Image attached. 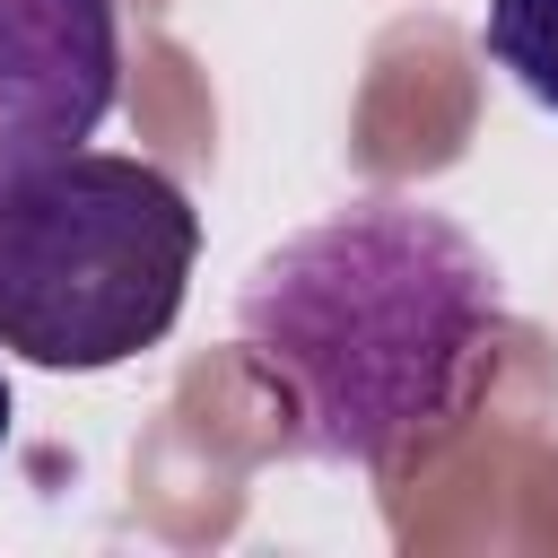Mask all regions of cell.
Here are the masks:
<instances>
[{
  "mask_svg": "<svg viewBox=\"0 0 558 558\" xmlns=\"http://www.w3.org/2000/svg\"><path fill=\"white\" fill-rule=\"evenodd\" d=\"M201 262L192 192L113 148H61L0 183V349L44 375H105L157 349Z\"/></svg>",
  "mask_w": 558,
  "mask_h": 558,
  "instance_id": "obj_2",
  "label": "cell"
},
{
  "mask_svg": "<svg viewBox=\"0 0 558 558\" xmlns=\"http://www.w3.org/2000/svg\"><path fill=\"white\" fill-rule=\"evenodd\" d=\"M497 331V262L418 201H357L253 262L235 340L314 462L427 453Z\"/></svg>",
  "mask_w": 558,
  "mask_h": 558,
  "instance_id": "obj_1",
  "label": "cell"
},
{
  "mask_svg": "<svg viewBox=\"0 0 558 558\" xmlns=\"http://www.w3.org/2000/svg\"><path fill=\"white\" fill-rule=\"evenodd\" d=\"M122 96L113 0H0V183L87 148Z\"/></svg>",
  "mask_w": 558,
  "mask_h": 558,
  "instance_id": "obj_3",
  "label": "cell"
},
{
  "mask_svg": "<svg viewBox=\"0 0 558 558\" xmlns=\"http://www.w3.org/2000/svg\"><path fill=\"white\" fill-rule=\"evenodd\" d=\"M480 44L541 113H558V0H488Z\"/></svg>",
  "mask_w": 558,
  "mask_h": 558,
  "instance_id": "obj_4",
  "label": "cell"
},
{
  "mask_svg": "<svg viewBox=\"0 0 558 558\" xmlns=\"http://www.w3.org/2000/svg\"><path fill=\"white\" fill-rule=\"evenodd\" d=\"M0 445H9V375H0Z\"/></svg>",
  "mask_w": 558,
  "mask_h": 558,
  "instance_id": "obj_5",
  "label": "cell"
}]
</instances>
